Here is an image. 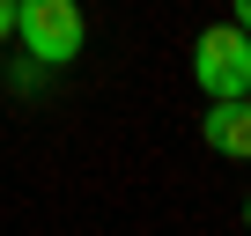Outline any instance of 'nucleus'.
Masks as SVG:
<instances>
[{
  "instance_id": "nucleus-4",
  "label": "nucleus",
  "mask_w": 251,
  "mask_h": 236,
  "mask_svg": "<svg viewBox=\"0 0 251 236\" xmlns=\"http://www.w3.org/2000/svg\"><path fill=\"white\" fill-rule=\"evenodd\" d=\"M0 37H15V0H0Z\"/></svg>"
},
{
  "instance_id": "nucleus-6",
  "label": "nucleus",
  "mask_w": 251,
  "mask_h": 236,
  "mask_svg": "<svg viewBox=\"0 0 251 236\" xmlns=\"http://www.w3.org/2000/svg\"><path fill=\"white\" fill-rule=\"evenodd\" d=\"M244 229H251V199H244Z\"/></svg>"
},
{
  "instance_id": "nucleus-1",
  "label": "nucleus",
  "mask_w": 251,
  "mask_h": 236,
  "mask_svg": "<svg viewBox=\"0 0 251 236\" xmlns=\"http://www.w3.org/2000/svg\"><path fill=\"white\" fill-rule=\"evenodd\" d=\"M15 37H23L30 67H74L89 45L81 0H15Z\"/></svg>"
},
{
  "instance_id": "nucleus-2",
  "label": "nucleus",
  "mask_w": 251,
  "mask_h": 236,
  "mask_svg": "<svg viewBox=\"0 0 251 236\" xmlns=\"http://www.w3.org/2000/svg\"><path fill=\"white\" fill-rule=\"evenodd\" d=\"M192 81L207 89V103H214V96H251V37H244L236 23L200 30V37H192Z\"/></svg>"
},
{
  "instance_id": "nucleus-5",
  "label": "nucleus",
  "mask_w": 251,
  "mask_h": 236,
  "mask_svg": "<svg viewBox=\"0 0 251 236\" xmlns=\"http://www.w3.org/2000/svg\"><path fill=\"white\" fill-rule=\"evenodd\" d=\"M236 30H244V37H251V0H236Z\"/></svg>"
},
{
  "instance_id": "nucleus-3",
  "label": "nucleus",
  "mask_w": 251,
  "mask_h": 236,
  "mask_svg": "<svg viewBox=\"0 0 251 236\" xmlns=\"http://www.w3.org/2000/svg\"><path fill=\"white\" fill-rule=\"evenodd\" d=\"M200 141L229 163H251V96H214L200 118Z\"/></svg>"
}]
</instances>
